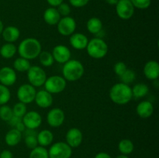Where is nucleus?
<instances>
[{"instance_id":"37","label":"nucleus","mask_w":159,"mask_h":158,"mask_svg":"<svg viewBox=\"0 0 159 158\" xmlns=\"http://www.w3.org/2000/svg\"><path fill=\"white\" fill-rule=\"evenodd\" d=\"M57 10L58 11L59 14H60L61 16H68L69 14L71 13V7L69 6V5L67 4V3L62 2L61 4L57 6Z\"/></svg>"},{"instance_id":"6","label":"nucleus","mask_w":159,"mask_h":158,"mask_svg":"<svg viewBox=\"0 0 159 158\" xmlns=\"http://www.w3.org/2000/svg\"><path fill=\"white\" fill-rule=\"evenodd\" d=\"M26 72L30 85L34 86V88L44 85L47 79V74L43 68L39 66H31Z\"/></svg>"},{"instance_id":"13","label":"nucleus","mask_w":159,"mask_h":158,"mask_svg":"<svg viewBox=\"0 0 159 158\" xmlns=\"http://www.w3.org/2000/svg\"><path fill=\"white\" fill-rule=\"evenodd\" d=\"M54 60L59 64H65L71 60V51L68 46L65 45H57L54 47L52 51Z\"/></svg>"},{"instance_id":"22","label":"nucleus","mask_w":159,"mask_h":158,"mask_svg":"<svg viewBox=\"0 0 159 158\" xmlns=\"http://www.w3.org/2000/svg\"><path fill=\"white\" fill-rule=\"evenodd\" d=\"M22 139V133L13 128L9 130L5 136L6 143L9 147H14L20 143Z\"/></svg>"},{"instance_id":"44","label":"nucleus","mask_w":159,"mask_h":158,"mask_svg":"<svg viewBox=\"0 0 159 158\" xmlns=\"http://www.w3.org/2000/svg\"><path fill=\"white\" fill-rule=\"evenodd\" d=\"M95 158H112L110 154L105 152H100L95 156Z\"/></svg>"},{"instance_id":"28","label":"nucleus","mask_w":159,"mask_h":158,"mask_svg":"<svg viewBox=\"0 0 159 158\" xmlns=\"http://www.w3.org/2000/svg\"><path fill=\"white\" fill-rule=\"evenodd\" d=\"M30 67L31 65L29 60L23 58V57H19V58L16 59L15 61L13 62L14 70L19 71V72H26Z\"/></svg>"},{"instance_id":"42","label":"nucleus","mask_w":159,"mask_h":158,"mask_svg":"<svg viewBox=\"0 0 159 158\" xmlns=\"http://www.w3.org/2000/svg\"><path fill=\"white\" fill-rule=\"evenodd\" d=\"M64 0H47L48 4L51 6V7H57L60 4L63 2Z\"/></svg>"},{"instance_id":"2","label":"nucleus","mask_w":159,"mask_h":158,"mask_svg":"<svg viewBox=\"0 0 159 158\" xmlns=\"http://www.w3.org/2000/svg\"><path fill=\"white\" fill-rule=\"evenodd\" d=\"M110 98L117 105H126L133 98L131 88L122 82L115 84L110 90Z\"/></svg>"},{"instance_id":"1","label":"nucleus","mask_w":159,"mask_h":158,"mask_svg":"<svg viewBox=\"0 0 159 158\" xmlns=\"http://www.w3.org/2000/svg\"><path fill=\"white\" fill-rule=\"evenodd\" d=\"M41 44L40 41L35 38H26L20 43L17 47V51L20 57L33 60L39 56L41 52Z\"/></svg>"},{"instance_id":"31","label":"nucleus","mask_w":159,"mask_h":158,"mask_svg":"<svg viewBox=\"0 0 159 158\" xmlns=\"http://www.w3.org/2000/svg\"><path fill=\"white\" fill-rule=\"evenodd\" d=\"M120 81L122 83L126 84V85H130L134 81L136 78V73L131 69H127L125 72L120 77Z\"/></svg>"},{"instance_id":"14","label":"nucleus","mask_w":159,"mask_h":158,"mask_svg":"<svg viewBox=\"0 0 159 158\" xmlns=\"http://www.w3.org/2000/svg\"><path fill=\"white\" fill-rule=\"evenodd\" d=\"M17 79L16 71L9 67H3L0 69V83L6 87L12 86Z\"/></svg>"},{"instance_id":"23","label":"nucleus","mask_w":159,"mask_h":158,"mask_svg":"<svg viewBox=\"0 0 159 158\" xmlns=\"http://www.w3.org/2000/svg\"><path fill=\"white\" fill-rule=\"evenodd\" d=\"M37 139L39 145L43 147H48L52 143L54 140V134L50 130L43 129L37 135Z\"/></svg>"},{"instance_id":"7","label":"nucleus","mask_w":159,"mask_h":158,"mask_svg":"<svg viewBox=\"0 0 159 158\" xmlns=\"http://www.w3.org/2000/svg\"><path fill=\"white\" fill-rule=\"evenodd\" d=\"M71 154L72 149L65 142L55 143L48 150L49 158H70Z\"/></svg>"},{"instance_id":"4","label":"nucleus","mask_w":159,"mask_h":158,"mask_svg":"<svg viewBox=\"0 0 159 158\" xmlns=\"http://www.w3.org/2000/svg\"><path fill=\"white\" fill-rule=\"evenodd\" d=\"M89 56L95 59H101L108 53V45L101 38H93L89 40L86 46Z\"/></svg>"},{"instance_id":"40","label":"nucleus","mask_w":159,"mask_h":158,"mask_svg":"<svg viewBox=\"0 0 159 158\" xmlns=\"http://www.w3.org/2000/svg\"><path fill=\"white\" fill-rule=\"evenodd\" d=\"M21 121L22 118L18 117V116H12V117L8 121V123H9V125H10L12 127H14V128H15L16 125L19 122H21Z\"/></svg>"},{"instance_id":"3","label":"nucleus","mask_w":159,"mask_h":158,"mask_svg":"<svg viewBox=\"0 0 159 158\" xmlns=\"http://www.w3.org/2000/svg\"><path fill=\"white\" fill-rule=\"evenodd\" d=\"M85 68L79 60H69L64 64L62 68L64 78L68 81H76L83 76Z\"/></svg>"},{"instance_id":"19","label":"nucleus","mask_w":159,"mask_h":158,"mask_svg":"<svg viewBox=\"0 0 159 158\" xmlns=\"http://www.w3.org/2000/svg\"><path fill=\"white\" fill-rule=\"evenodd\" d=\"M137 114L142 119H148L151 117L154 112V106L152 102L148 101H142L138 105L136 108Z\"/></svg>"},{"instance_id":"33","label":"nucleus","mask_w":159,"mask_h":158,"mask_svg":"<svg viewBox=\"0 0 159 158\" xmlns=\"http://www.w3.org/2000/svg\"><path fill=\"white\" fill-rule=\"evenodd\" d=\"M13 116L12 108L6 105H1L0 107V119L5 122H8Z\"/></svg>"},{"instance_id":"34","label":"nucleus","mask_w":159,"mask_h":158,"mask_svg":"<svg viewBox=\"0 0 159 158\" xmlns=\"http://www.w3.org/2000/svg\"><path fill=\"white\" fill-rule=\"evenodd\" d=\"M12 112H13V116L23 118L24 115L27 112H26V104L20 102H18V103H16L14 105L13 108H12Z\"/></svg>"},{"instance_id":"38","label":"nucleus","mask_w":159,"mask_h":158,"mask_svg":"<svg viewBox=\"0 0 159 158\" xmlns=\"http://www.w3.org/2000/svg\"><path fill=\"white\" fill-rule=\"evenodd\" d=\"M127 69V67L125 63L122 61H119L117 63L115 64L114 67H113V71H114L115 74L117 76L120 77L126 71V70Z\"/></svg>"},{"instance_id":"20","label":"nucleus","mask_w":159,"mask_h":158,"mask_svg":"<svg viewBox=\"0 0 159 158\" xmlns=\"http://www.w3.org/2000/svg\"><path fill=\"white\" fill-rule=\"evenodd\" d=\"M3 40L7 43H12L16 41L20 36V29L17 27L13 26H9L4 28L2 33Z\"/></svg>"},{"instance_id":"43","label":"nucleus","mask_w":159,"mask_h":158,"mask_svg":"<svg viewBox=\"0 0 159 158\" xmlns=\"http://www.w3.org/2000/svg\"><path fill=\"white\" fill-rule=\"evenodd\" d=\"M15 129H16L18 130V131L21 132V133H22V132L25 131L26 128V126H25L24 124H23V122L21 121V122H19V123L17 124L16 125Z\"/></svg>"},{"instance_id":"8","label":"nucleus","mask_w":159,"mask_h":158,"mask_svg":"<svg viewBox=\"0 0 159 158\" xmlns=\"http://www.w3.org/2000/svg\"><path fill=\"white\" fill-rule=\"evenodd\" d=\"M37 91L35 88L30 84H24L19 87L17 90V98L20 102L29 104L34 102Z\"/></svg>"},{"instance_id":"41","label":"nucleus","mask_w":159,"mask_h":158,"mask_svg":"<svg viewBox=\"0 0 159 158\" xmlns=\"http://www.w3.org/2000/svg\"><path fill=\"white\" fill-rule=\"evenodd\" d=\"M13 155H12V152L10 150H4L0 153V158H12Z\"/></svg>"},{"instance_id":"16","label":"nucleus","mask_w":159,"mask_h":158,"mask_svg":"<svg viewBox=\"0 0 159 158\" xmlns=\"http://www.w3.org/2000/svg\"><path fill=\"white\" fill-rule=\"evenodd\" d=\"M34 101L36 104L40 108H48L51 106L53 103L52 94L47 91L46 90H40V91H37Z\"/></svg>"},{"instance_id":"29","label":"nucleus","mask_w":159,"mask_h":158,"mask_svg":"<svg viewBox=\"0 0 159 158\" xmlns=\"http://www.w3.org/2000/svg\"><path fill=\"white\" fill-rule=\"evenodd\" d=\"M39 60L40 63L44 67H51L54 64V57L52 54L48 51H41L39 54Z\"/></svg>"},{"instance_id":"27","label":"nucleus","mask_w":159,"mask_h":158,"mask_svg":"<svg viewBox=\"0 0 159 158\" xmlns=\"http://www.w3.org/2000/svg\"><path fill=\"white\" fill-rule=\"evenodd\" d=\"M118 149L121 154L129 155L134 151V145L130 139H124L120 141L119 144H118Z\"/></svg>"},{"instance_id":"9","label":"nucleus","mask_w":159,"mask_h":158,"mask_svg":"<svg viewBox=\"0 0 159 158\" xmlns=\"http://www.w3.org/2000/svg\"><path fill=\"white\" fill-rule=\"evenodd\" d=\"M116 12L119 18L127 20L134 14V7L130 0H119L116 5Z\"/></svg>"},{"instance_id":"39","label":"nucleus","mask_w":159,"mask_h":158,"mask_svg":"<svg viewBox=\"0 0 159 158\" xmlns=\"http://www.w3.org/2000/svg\"><path fill=\"white\" fill-rule=\"evenodd\" d=\"M89 0H69L70 4L75 8H82L86 6Z\"/></svg>"},{"instance_id":"12","label":"nucleus","mask_w":159,"mask_h":158,"mask_svg":"<svg viewBox=\"0 0 159 158\" xmlns=\"http://www.w3.org/2000/svg\"><path fill=\"white\" fill-rule=\"evenodd\" d=\"M65 112L59 108H54L50 110L47 116L48 123L51 127H59L63 124L65 121Z\"/></svg>"},{"instance_id":"47","label":"nucleus","mask_w":159,"mask_h":158,"mask_svg":"<svg viewBox=\"0 0 159 158\" xmlns=\"http://www.w3.org/2000/svg\"><path fill=\"white\" fill-rule=\"evenodd\" d=\"M116 158H129V157H128V156H127V155L120 154V155H119V156H116Z\"/></svg>"},{"instance_id":"15","label":"nucleus","mask_w":159,"mask_h":158,"mask_svg":"<svg viewBox=\"0 0 159 158\" xmlns=\"http://www.w3.org/2000/svg\"><path fill=\"white\" fill-rule=\"evenodd\" d=\"M66 143L71 148L79 147L82 142L83 136L81 130L78 128H71L65 135Z\"/></svg>"},{"instance_id":"26","label":"nucleus","mask_w":159,"mask_h":158,"mask_svg":"<svg viewBox=\"0 0 159 158\" xmlns=\"http://www.w3.org/2000/svg\"><path fill=\"white\" fill-rule=\"evenodd\" d=\"M17 47L12 43H6L0 48V55L6 59L12 58L16 54Z\"/></svg>"},{"instance_id":"45","label":"nucleus","mask_w":159,"mask_h":158,"mask_svg":"<svg viewBox=\"0 0 159 158\" xmlns=\"http://www.w3.org/2000/svg\"><path fill=\"white\" fill-rule=\"evenodd\" d=\"M106 2L108 3L109 5H111V6H116V3L118 2L119 0H105Z\"/></svg>"},{"instance_id":"21","label":"nucleus","mask_w":159,"mask_h":158,"mask_svg":"<svg viewBox=\"0 0 159 158\" xmlns=\"http://www.w3.org/2000/svg\"><path fill=\"white\" fill-rule=\"evenodd\" d=\"M61 18V17L58 11L54 7L48 8L43 12V20H44L45 23L51 26L57 25Z\"/></svg>"},{"instance_id":"5","label":"nucleus","mask_w":159,"mask_h":158,"mask_svg":"<svg viewBox=\"0 0 159 158\" xmlns=\"http://www.w3.org/2000/svg\"><path fill=\"white\" fill-rule=\"evenodd\" d=\"M45 90L51 94H58L66 88V80L59 75H53L47 77L44 83Z\"/></svg>"},{"instance_id":"30","label":"nucleus","mask_w":159,"mask_h":158,"mask_svg":"<svg viewBox=\"0 0 159 158\" xmlns=\"http://www.w3.org/2000/svg\"><path fill=\"white\" fill-rule=\"evenodd\" d=\"M30 158H49L48 150L45 147L37 146L31 150L30 153Z\"/></svg>"},{"instance_id":"35","label":"nucleus","mask_w":159,"mask_h":158,"mask_svg":"<svg viewBox=\"0 0 159 158\" xmlns=\"http://www.w3.org/2000/svg\"><path fill=\"white\" fill-rule=\"evenodd\" d=\"M25 144L29 149H34L38 145L37 135H26L25 137Z\"/></svg>"},{"instance_id":"11","label":"nucleus","mask_w":159,"mask_h":158,"mask_svg":"<svg viewBox=\"0 0 159 158\" xmlns=\"http://www.w3.org/2000/svg\"><path fill=\"white\" fill-rule=\"evenodd\" d=\"M22 122H23L26 129H35L41 125L42 117L37 112L30 111L22 118Z\"/></svg>"},{"instance_id":"17","label":"nucleus","mask_w":159,"mask_h":158,"mask_svg":"<svg viewBox=\"0 0 159 158\" xmlns=\"http://www.w3.org/2000/svg\"><path fill=\"white\" fill-rule=\"evenodd\" d=\"M144 74L149 80H157L159 77V64L155 60L148 61L144 67Z\"/></svg>"},{"instance_id":"10","label":"nucleus","mask_w":159,"mask_h":158,"mask_svg":"<svg viewBox=\"0 0 159 158\" xmlns=\"http://www.w3.org/2000/svg\"><path fill=\"white\" fill-rule=\"evenodd\" d=\"M57 31L62 36H71L76 29V22L72 17L65 16L61 18L57 24Z\"/></svg>"},{"instance_id":"25","label":"nucleus","mask_w":159,"mask_h":158,"mask_svg":"<svg viewBox=\"0 0 159 158\" xmlns=\"http://www.w3.org/2000/svg\"><path fill=\"white\" fill-rule=\"evenodd\" d=\"M132 95L135 99H141L148 94L149 91V88L146 84L138 83L131 88Z\"/></svg>"},{"instance_id":"46","label":"nucleus","mask_w":159,"mask_h":158,"mask_svg":"<svg viewBox=\"0 0 159 158\" xmlns=\"http://www.w3.org/2000/svg\"><path fill=\"white\" fill-rule=\"evenodd\" d=\"M3 29H4V25H3L2 21V20H0V34H2V33Z\"/></svg>"},{"instance_id":"18","label":"nucleus","mask_w":159,"mask_h":158,"mask_svg":"<svg viewBox=\"0 0 159 158\" xmlns=\"http://www.w3.org/2000/svg\"><path fill=\"white\" fill-rule=\"evenodd\" d=\"M70 44L74 49L82 50L86 48L89 40L86 36L81 33L71 34L69 39Z\"/></svg>"},{"instance_id":"36","label":"nucleus","mask_w":159,"mask_h":158,"mask_svg":"<svg viewBox=\"0 0 159 158\" xmlns=\"http://www.w3.org/2000/svg\"><path fill=\"white\" fill-rule=\"evenodd\" d=\"M134 7L139 9H148L151 6L152 0H130Z\"/></svg>"},{"instance_id":"24","label":"nucleus","mask_w":159,"mask_h":158,"mask_svg":"<svg viewBox=\"0 0 159 158\" xmlns=\"http://www.w3.org/2000/svg\"><path fill=\"white\" fill-rule=\"evenodd\" d=\"M86 27L90 33L98 34L102 31V23L97 17H92L87 22Z\"/></svg>"},{"instance_id":"32","label":"nucleus","mask_w":159,"mask_h":158,"mask_svg":"<svg viewBox=\"0 0 159 158\" xmlns=\"http://www.w3.org/2000/svg\"><path fill=\"white\" fill-rule=\"evenodd\" d=\"M11 98V93L8 87L0 84V105H6Z\"/></svg>"}]
</instances>
